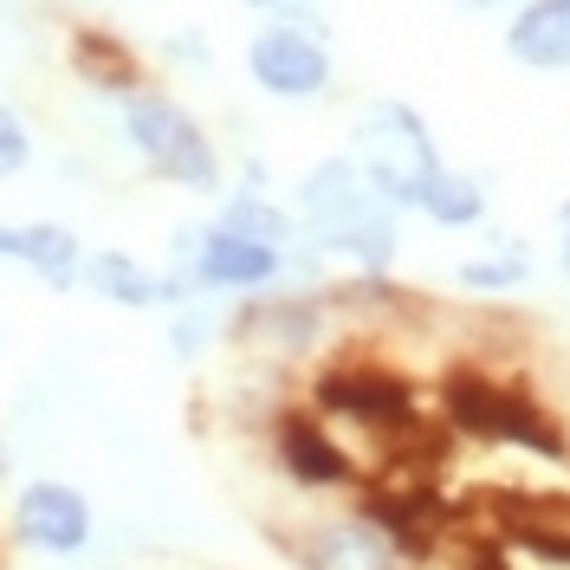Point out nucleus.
<instances>
[{"mask_svg":"<svg viewBox=\"0 0 570 570\" xmlns=\"http://www.w3.org/2000/svg\"><path fill=\"white\" fill-rule=\"evenodd\" d=\"M169 266L188 273V285L208 298H259L292 279V247L227 234L220 220H181L169 234Z\"/></svg>","mask_w":570,"mask_h":570,"instance_id":"6","label":"nucleus"},{"mask_svg":"<svg viewBox=\"0 0 570 570\" xmlns=\"http://www.w3.org/2000/svg\"><path fill=\"white\" fill-rule=\"evenodd\" d=\"M66 66L98 91V98H124V91H137L142 85V66H137V52L124 46L117 33H105V27H78L71 33V52H66Z\"/></svg>","mask_w":570,"mask_h":570,"instance_id":"14","label":"nucleus"},{"mask_svg":"<svg viewBox=\"0 0 570 570\" xmlns=\"http://www.w3.org/2000/svg\"><path fill=\"white\" fill-rule=\"evenodd\" d=\"M538 279V253L532 240H519V234H505V227H480V247L454 259V285L473 292V298H512V292H525Z\"/></svg>","mask_w":570,"mask_h":570,"instance_id":"10","label":"nucleus"},{"mask_svg":"<svg viewBox=\"0 0 570 570\" xmlns=\"http://www.w3.org/2000/svg\"><path fill=\"white\" fill-rule=\"evenodd\" d=\"M551 220H558V240H570V195L558 202V214H551Z\"/></svg>","mask_w":570,"mask_h":570,"instance_id":"23","label":"nucleus"},{"mask_svg":"<svg viewBox=\"0 0 570 570\" xmlns=\"http://www.w3.org/2000/svg\"><path fill=\"white\" fill-rule=\"evenodd\" d=\"M273 538L292 558V570H422L402 551V538L363 499H351V505H312L305 519H279Z\"/></svg>","mask_w":570,"mask_h":570,"instance_id":"5","label":"nucleus"},{"mask_svg":"<svg viewBox=\"0 0 570 570\" xmlns=\"http://www.w3.org/2000/svg\"><path fill=\"white\" fill-rule=\"evenodd\" d=\"M551 409L564 415V428H570V356H558V376H551Z\"/></svg>","mask_w":570,"mask_h":570,"instance_id":"21","label":"nucleus"},{"mask_svg":"<svg viewBox=\"0 0 570 570\" xmlns=\"http://www.w3.org/2000/svg\"><path fill=\"white\" fill-rule=\"evenodd\" d=\"M344 149L356 156L363 181H370L383 202H395L402 214H415L422 188L434 181V169L448 163V156H441V137H434V124H428L409 98H363L356 117H351Z\"/></svg>","mask_w":570,"mask_h":570,"instance_id":"2","label":"nucleus"},{"mask_svg":"<svg viewBox=\"0 0 570 570\" xmlns=\"http://www.w3.org/2000/svg\"><path fill=\"white\" fill-rule=\"evenodd\" d=\"M227 234H247V240H273V247H292L298 240V214L292 202H279L273 188H259V181H227L220 195H214V214Z\"/></svg>","mask_w":570,"mask_h":570,"instance_id":"13","label":"nucleus"},{"mask_svg":"<svg viewBox=\"0 0 570 570\" xmlns=\"http://www.w3.org/2000/svg\"><path fill=\"white\" fill-rule=\"evenodd\" d=\"M253 20H298V13H318V0H240Z\"/></svg>","mask_w":570,"mask_h":570,"instance_id":"20","label":"nucleus"},{"mask_svg":"<svg viewBox=\"0 0 570 570\" xmlns=\"http://www.w3.org/2000/svg\"><path fill=\"white\" fill-rule=\"evenodd\" d=\"M363 202H376V188L363 181L351 149H337V156H318L305 176L292 181V214H298V234H318L331 220H344L356 214Z\"/></svg>","mask_w":570,"mask_h":570,"instance_id":"9","label":"nucleus"},{"mask_svg":"<svg viewBox=\"0 0 570 570\" xmlns=\"http://www.w3.org/2000/svg\"><path fill=\"white\" fill-rule=\"evenodd\" d=\"M428 227H441V234H480L487 220H493V181L480 176V169H461V163H441L434 181L422 188V202H415Z\"/></svg>","mask_w":570,"mask_h":570,"instance_id":"11","label":"nucleus"},{"mask_svg":"<svg viewBox=\"0 0 570 570\" xmlns=\"http://www.w3.org/2000/svg\"><path fill=\"white\" fill-rule=\"evenodd\" d=\"M117 137L130 142V156L149 176L181 188V195L214 202L227 188V149L214 142V130L195 117V105H181L176 91H163L149 78L117 98Z\"/></svg>","mask_w":570,"mask_h":570,"instance_id":"1","label":"nucleus"},{"mask_svg":"<svg viewBox=\"0 0 570 570\" xmlns=\"http://www.w3.org/2000/svg\"><path fill=\"white\" fill-rule=\"evenodd\" d=\"M156 59L176 71V78H208V71H214L208 27H169V33L156 39Z\"/></svg>","mask_w":570,"mask_h":570,"instance_id":"17","label":"nucleus"},{"mask_svg":"<svg viewBox=\"0 0 570 570\" xmlns=\"http://www.w3.org/2000/svg\"><path fill=\"white\" fill-rule=\"evenodd\" d=\"M454 7H466V13H499V7H505V13H512L519 0H454Z\"/></svg>","mask_w":570,"mask_h":570,"instance_id":"22","label":"nucleus"},{"mask_svg":"<svg viewBox=\"0 0 570 570\" xmlns=\"http://www.w3.org/2000/svg\"><path fill=\"white\" fill-rule=\"evenodd\" d=\"M240 71L266 105H318L337 91V46H331V20L298 13V20H253L247 46H240Z\"/></svg>","mask_w":570,"mask_h":570,"instance_id":"4","label":"nucleus"},{"mask_svg":"<svg viewBox=\"0 0 570 570\" xmlns=\"http://www.w3.org/2000/svg\"><path fill=\"white\" fill-rule=\"evenodd\" d=\"M220 344H227V318H214L208 292H195L188 305L169 312V351H176L181 363H208Z\"/></svg>","mask_w":570,"mask_h":570,"instance_id":"16","label":"nucleus"},{"mask_svg":"<svg viewBox=\"0 0 570 570\" xmlns=\"http://www.w3.org/2000/svg\"><path fill=\"white\" fill-rule=\"evenodd\" d=\"M259 434H266V461L279 466V480L292 493L356 499L370 487V466H363V454L351 448V434L331 422V415H318L305 395H285L279 409L266 415Z\"/></svg>","mask_w":570,"mask_h":570,"instance_id":"3","label":"nucleus"},{"mask_svg":"<svg viewBox=\"0 0 570 570\" xmlns=\"http://www.w3.org/2000/svg\"><path fill=\"white\" fill-rule=\"evenodd\" d=\"M7 544L33 551V558H52V564H71L98 544V505L78 480H59V473H33L20 480L13 499H7Z\"/></svg>","mask_w":570,"mask_h":570,"instance_id":"7","label":"nucleus"},{"mask_svg":"<svg viewBox=\"0 0 570 570\" xmlns=\"http://www.w3.org/2000/svg\"><path fill=\"white\" fill-rule=\"evenodd\" d=\"M33 247V220H0V266H27Z\"/></svg>","mask_w":570,"mask_h":570,"instance_id":"19","label":"nucleus"},{"mask_svg":"<svg viewBox=\"0 0 570 570\" xmlns=\"http://www.w3.org/2000/svg\"><path fill=\"white\" fill-rule=\"evenodd\" d=\"M505 59L538 78H564L570 71V0H519L505 13Z\"/></svg>","mask_w":570,"mask_h":570,"instance_id":"8","label":"nucleus"},{"mask_svg":"<svg viewBox=\"0 0 570 570\" xmlns=\"http://www.w3.org/2000/svg\"><path fill=\"white\" fill-rule=\"evenodd\" d=\"M558 266H564V279H570V240H558Z\"/></svg>","mask_w":570,"mask_h":570,"instance_id":"24","label":"nucleus"},{"mask_svg":"<svg viewBox=\"0 0 570 570\" xmlns=\"http://www.w3.org/2000/svg\"><path fill=\"white\" fill-rule=\"evenodd\" d=\"M85 292L117 305V312H163V266L137 259L130 247H91Z\"/></svg>","mask_w":570,"mask_h":570,"instance_id":"12","label":"nucleus"},{"mask_svg":"<svg viewBox=\"0 0 570 570\" xmlns=\"http://www.w3.org/2000/svg\"><path fill=\"white\" fill-rule=\"evenodd\" d=\"M85 259H91V247L78 240V227H66V220H33L27 273L46 292H85Z\"/></svg>","mask_w":570,"mask_h":570,"instance_id":"15","label":"nucleus"},{"mask_svg":"<svg viewBox=\"0 0 570 570\" xmlns=\"http://www.w3.org/2000/svg\"><path fill=\"white\" fill-rule=\"evenodd\" d=\"M33 156H39L33 117H27L20 105H7V98H0V181L27 176V169H33Z\"/></svg>","mask_w":570,"mask_h":570,"instance_id":"18","label":"nucleus"}]
</instances>
